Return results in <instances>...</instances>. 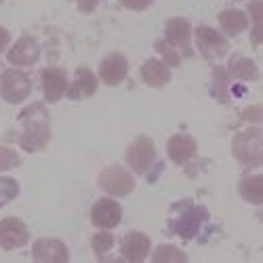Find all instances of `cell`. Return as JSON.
<instances>
[{
    "label": "cell",
    "mask_w": 263,
    "mask_h": 263,
    "mask_svg": "<svg viewBox=\"0 0 263 263\" xmlns=\"http://www.w3.org/2000/svg\"><path fill=\"white\" fill-rule=\"evenodd\" d=\"M19 120L21 126H24L19 143L26 152H38L49 143L51 124H49V114L42 103H32L30 107H26Z\"/></svg>",
    "instance_id": "1"
},
{
    "label": "cell",
    "mask_w": 263,
    "mask_h": 263,
    "mask_svg": "<svg viewBox=\"0 0 263 263\" xmlns=\"http://www.w3.org/2000/svg\"><path fill=\"white\" fill-rule=\"evenodd\" d=\"M261 130L259 128H247L245 133H238L234 137V156L249 166L261 164Z\"/></svg>",
    "instance_id": "2"
},
{
    "label": "cell",
    "mask_w": 263,
    "mask_h": 263,
    "mask_svg": "<svg viewBox=\"0 0 263 263\" xmlns=\"http://www.w3.org/2000/svg\"><path fill=\"white\" fill-rule=\"evenodd\" d=\"M32 91V80L21 70H7L0 76V95L9 103H21Z\"/></svg>",
    "instance_id": "3"
},
{
    "label": "cell",
    "mask_w": 263,
    "mask_h": 263,
    "mask_svg": "<svg viewBox=\"0 0 263 263\" xmlns=\"http://www.w3.org/2000/svg\"><path fill=\"white\" fill-rule=\"evenodd\" d=\"M99 187L112 196H124L135 187V179L122 166H109L99 175Z\"/></svg>",
    "instance_id": "4"
},
{
    "label": "cell",
    "mask_w": 263,
    "mask_h": 263,
    "mask_svg": "<svg viewBox=\"0 0 263 263\" xmlns=\"http://www.w3.org/2000/svg\"><path fill=\"white\" fill-rule=\"evenodd\" d=\"M154 156H156L154 141L149 137H137L126 152V162L135 173H145L154 162Z\"/></svg>",
    "instance_id": "5"
},
{
    "label": "cell",
    "mask_w": 263,
    "mask_h": 263,
    "mask_svg": "<svg viewBox=\"0 0 263 263\" xmlns=\"http://www.w3.org/2000/svg\"><path fill=\"white\" fill-rule=\"evenodd\" d=\"M196 45H198L200 53H202L206 59H217V57H223V55L228 53V42H226V38L219 34L217 30L206 28V26L196 28Z\"/></svg>",
    "instance_id": "6"
},
{
    "label": "cell",
    "mask_w": 263,
    "mask_h": 263,
    "mask_svg": "<svg viewBox=\"0 0 263 263\" xmlns=\"http://www.w3.org/2000/svg\"><path fill=\"white\" fill-rule=\"evenodd\" d=\"M30 238V232L26 228L24 221H19V219H5V221H0V247L3 249H19L28 242Z\"/></svg>",
    "instance_id": "7"
},
{
    "label": "cell",
    "mask_w": 263,
    "mask_h": 263,
    "mask_svg": "<svg viewBox=\"0 0 263 263\" xmlns=\"http://www.w3.org/2000/svg\"><path fill=\"white\" fill-rule=\"evenodd\" d=\"M190 34H192V28H190V24L185 19H181V17L168 19V24H166V42L173 45L175 49H179L183 57L192 55Z\"/></svg>",
    "instance_id": "8"
},
{
    "label": "cell",
    "mask_w": 263,
    "mask_h": 263,
    "mask_svg": "<svg viewBox=\"0 0 263 263\" xmlns=\"http://www.w3.org/2000/svg\"><path fill=\"white\" fill-rule=\"evenodd\" d=\"M120 217H122V209L118 202L109 200V198H101L99 202H95L93 211H91V219L97 228L109 230V228H116L120 223Z\"/></svg>",
    "instance_id": "9"
},
{
    "label": "cell",
    "mask_w": 263,
    "mask_h": 263,
    "mask_svg": "<svg viewBox=\"0 0 263 263\" xmlns=\"http://www.w3.org/2000/svg\"><path fill=\"white\" fill-rule=\"evenodd\" d=\"M34 259L45 261V263H65L70 259L68 249L61 240L55 238H40L34 245Z\"/></svg>",
    "instance_id": "10"
},
{
    "label": "cell",
    "mask_w": 263,
    "mask_h": 263,
    "mask_svg": "<svg viewBox=\"0 0 263 263\" xmlns=\"http://www.w3.org/2000/svg\"><path fill=\"white\" fill-rule=\"evenodd\" d=\"M42 91L47 101L55 103L68 93V76L59 68H47L42 72Z\"/></svg>",
    "instance_id": "11"
},
{
    "label": "cell",
    "mask_w": 263,
    "mask_h": 263,
    "mask_svg": "<svg viewBox=\"0 0 263 263\" xmlns=\"http://www.w3.org/2000/svg\"><path fill=\"white\" fill-rule=\"evenodd\" d=\"M126 70H128V63H126V59L122 55H109L99 65V76H101V80L105 84L116 86V84H120L124 80Z\"/></svg>",
    "instance_id": "12"
},
{
    "label": "cell",
    "mask_w": 263,
    "mask_h": 263,
    "mask_svg": "<svg viewBox=\"0 0 263 263\" xmlns=\"http://www.w3.org/2000/svg\"><path fill=\"white\" fill-rule=\"evenodd\" d=\"M40 55V49L36 45V40L32 36H21L17 40V45L9 51V61L15 65H32L36 63Z\"/></svg>",
    "instance_id": "13"
},
{
    "label": "cell",
    "mask_w": 263,
    "mask_h": 263,
    "mask_svg": "<svg viewBox=\"0 0 263 263\" xmlns=\"http://www.w3.org/2000/svg\"><path fill=\"white\" fill-rule=\"evenodd\" d=\"M149 253V238L143 234H128L122 240V257L128 261H143Z\"/></svg>",
    "instance_id": "14"
},
{
    "label": "cell",
    "mask_w": 263,
    "mask_h": 263,
    "mask_svg": "<svg viewBox=\"0 0 263 263\" xmlns=\"http://www.w3.org/2000/svg\"><path fill=\"white\" fill-rule=\"evenodd\" d=\"M196 154V141L190 135H175L168 141V156L173 162L183 164Z\"/></svg>",
    "instance_id": "15"
},
{
    "label": "cell",
    "mask_w": 263,
    "mask_h": 263,
    "mask_svg": "<svg viewBox=\"0 0 263 263\" xmlns=\"http://www.w3.org/2000/svg\"><path fill=\"white\" fill-rule=\"evenodd\" d=\"M206 219V211L204 209H190L187 213H183L181 217H179V221H175V232H177L179 236H183V238H192L196 232H198V228H200V223Z\"/></svg>",
    "instance_id": "16"
},
{
    "label": "cell",
    "mask_w": 263,
    "mask_h": 263,
    "mask_svg": "<svg viewBox=\"0 0 263 263\" xmlns=\"http://www.w3.org/2000/svg\"><path fill=\"white\" fill-rule=\"evenodd\" d=\"M95 91H97V78H95V74H93L89 68H80V70L76 72V80H74V84L70 86L68 95H70L72 99H80V97L93 95Z\"/></svg>",
    "instance_id": "17"
},
{
    "label": "cell",
    "mask_w": 263,
    "mask_h": 263,
    "mask_svg": "<svg viewBox=\"0 0 263 263\" xmlns=\"http://www.w3.org/2000/svg\"><path fill=\"white\" fill-rule=\"evenodd\" d=\"M141 78L145 84L149 86H162L168 82L171 74H168V68L158 61V59H147L143 65H141Z\"/></svg>",
    "instance_id": "18"
},
{
    "label": "cell",
    "mask_w": 263,
    "mask_h": 263,
    "mask_svg": "<svg viewBox=\"0 0 263 263\" xmlns=\"http://www.w3.org/2000/svg\"><path fill=\"white\" fill-rule=\"evenodd\" d=\"M240 196L245 200L253 202V204H261L263 202V177L261 175H251V177H245L238 185Z\"/></svg>",
    "instance_id": "19"
},
{
    "label": "cell",
    "mask_w": 263,
    "mask_h": 263,
    "mask_svg": "<svg viewBox=\"0 0 263 263\" xmlns=\"http://www.w3.org/2000/svg\"><path fill=\"white\" fill-rule=\"evenodd\" d=\"M219 24H221V28L226 30V34L230 36H238L240 32L247 30V15L242 11H236V9H230V11H223L221 15H219Z\"/></svg>",
    "instance_id": "20"
},
{
    "label": "cell",
    "mask_w": 263,
    "mask_h": 263,
    "mask_svg": "<svg viewBox=\"0 0 263 263\" xmlns=\"http://www.w3.org/2000/svg\"><path fill=\"white\" fill-rule=\"evenodd\" d=\"M230 74L240 80H255L257 78V65L242 55H236L230 63Z\"/></svg>",
    "instance_id": "21"
},
{
    "label": "cell",
    "mask_w": 263,
    "mask_h": 263,
    "mask_svg": "<svg viewBox=\"0 0 263 263\" xmlns=\"http://www.w3.org/2000/svg\"><path fill=\"white\" fill-rule=\"evenodd\" d=\"M154 263H171V261H181V263H185L187 261V255L185 253H181L179 249H175V247H160L156 253H154Z\"/></svg>",
    "instance_id": "22"
},
{
    "label": "cell",
    "mask_w": 263,
    "mask_h": 263,
    "mask_svg": "<svg viewBox=\"0 0 263 263\" xmlns=\"http://www.w3.org/2000/svg\"><path fill=\"white\" fill-rule=\"evenodd\" d=\"M19 192V185L15 179L11 177H0V206H5L7 202H11Z\"/></svg>",
    "instance_id": "23"
},
{
    "label": "cell",
    "mask_w": 263,
    "mask_h": 263,
    "mask_svg": "<svg viewBox=\"0 0 263 263\" xmlns=\"http://www.w3.org/2000/svg\"><path fill=\"white\" fill-rule=\"evenodd\" d=\"M156 51L162 55V59H164L168 65H179V63H181L179 51L175 49L173 45H168L166 40H158V42H156Z\"/></svg>",
    "instance_id": "24"
},
{
    "label": "cell",
    "mask_w": 263,
    "mask_h": 263,
    "mask_svg": "<svg viewBox=\"0 0 263 263\" xmlns=\"http://www.w3.org/2000/svg\"><path fill=\"white\" fill-rule=\"evenodd\" d=\"M112 247H114V236H112V234L101 232V234H97V236L93 238V251H95L99 257H103Z\"/></svg>",
    "instance_id": "25"
},
{
    "label": "cell",
    "mask_w": 263,
    "mask_h": 263,
    "mask_svg": "<svg viewBox=\"0 0 263 263\" xmlns=\"http://www.w3.org/2000/svg\"><path fill=\"white\" fill-rule=\"evenodd\" d=\"M19 166V156L9 147H0V171H11Z\"/></svg>",
    "instance_id": "26"
},
{
    "label": "cell",
    "mask_w": 263,
    "mask_h": 263,
    "mask_svg": "<svg viewBox=\"0 0 263 263\" xmlns=\"http://www.w3.org/2000/svg\"><path fill=\"white\" fill-rule=\"evenodd\" d=\"M251 13H253V42L259 45L261 42V3H253Z\"/></svg>",
    "instance_id": "27"
},
{
    "label": "cell",
    "mask_w": 263,
    "mask_h": 263,
    "mask_svg": "<svg viewBox=\"0 0 263 263\" xmlns=\"http://www.w3.org/2000/svg\"><path fill=\"white\" fill-rule=\"evenodd\" d=\"M120 3L130 11H143L152 5V0H120Z\"/></svg>",
    "instance_id": "28"
},
{
    "label": "cell",
    "mask_w": 263,
    "mask_h": 263,
    "mask_svg": "<svg viewBox=\"0 0 263 263\" xmlns=\"http://www.w3.org/2000/svg\"><path fill=\"white\" fill-rule=\"evenodd\" d=\"M242 118H245V120H251V122H259V120H261V107H259V105H253V107L245 109Z\"/></svg>",
    "instance_id": "29"
},
{
    "label": "cell",
    "mask_w": 263,
    "mask_h": 263,
    "mask_svg": "<svg viewBox=\"0 0 263 263\" xmlns=\"http://www.w3.org/2000/svg\"><path fill=\"white\" fill-rule=\"evenodd\" d=\"M97 5H99V0H78V9L82 13H91Z\"/></svg>",
    "instance_id": "30"
},
{
    "label": "cell",
    "mask_w": 263,
    "mask_h": 263,
    "mask_svg": "<svg viewBox=\"0 0 263 263\" xmlns=\"http://www.w3.org/2000/svg\"><path fill=\"white\" fill-rule=\"evenodd\" d=\"M7 45H9V32L5 28H0V53L7 49Z\"/></svg>",
    "instance_id": "31"
}]
</instances>
